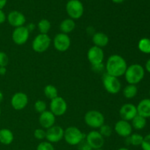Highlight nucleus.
Instances as JSON below:
<instances>
[{"label": "nucleus", "instance_id": "f257e3e1", "mask_svg": "<svg viewBox=\"0 0 150 150\" xmlns=\"http://www.w3.org/2000/svg\"><path fill=\"white\" fill-rule=\"evenodd\" d=\"M127 68V64L125 59L118 54L110 56L105 64L106 73L117 78L125 75Z\"/></svg>", "mask_w": 150, "mask_h": 150}, {"label": "nucleus", "instance_id": "f03ea898", "mask_svg": "<svg viewBox=\"0 0 150 150\" xmlns=\"http://www.w3.org/2000/svg\"><path fill=\"white\" fill-rule=\"evenodd\" d=\"M145 75L144 67L139 64H133L127 67L125 77L129 84H137L142 81Z\"/></svg>", "mask_w": 150, "mask_h": 150}, {"label": "nucleus", "instance_id": "7ed1b4c3", "mask_svg": "<svg viewBox=\"0 0 150 150\" xmlns=\"http://www.w3.org/2000/svg\"><path fill=\"white\" fill-rule=\"evenodd\" d=\"M86 136L84 133L80 129L74 126L68 127L64 130V139L68 144L71 146L79 145L82 141L84 140Z\"/></svg>", "mask_w": 150, "mask_h": 150}, {"label": "nucleus", "instance_id": "20e7f679", "mask_svg": "<svg viewBox=\"0 0 150 150\" xmlns=\"http://www.w3.org/2000/svg\"><path fill=\"white\" fill-rule=\"evenodd\" d=\"M84 122L89 127L92 128H100L105 122L103 114L97 110H90L84 116Z\"/></svg>", "mask_w": 150, "mask_h": 150}, {"label": "nucleus", "instance_id": "39448f33", "mask_svg": "<svg viewBox=\"0 0 150 150\" xmlns=\"http://www.w3.org/2000/svg\"><path fill=\"white\" fill-rule=\"evenodd\" d=\"M103 84L105 90L111 95L118 94L121 90L122 84L118 78L110 76L108 73H105L103 76Z\"/></svg>", "mask_w": 150, "mask_h": 150}, {"label": "nucleus", "instance_id": "423d86ee", "mask_svg": "<svg viewBox=\"0 0 150 150\" xmlns=\"http://www.w3.org/2000/svg\"><path fill=\"white\" fill-rule=\"evenodd\" d=\"M51 43V38L48 35L39 34L32 41V49L37 53H43L48 49Z\"/></svg>", "mask_w": 150, "mask_h": 150}, {"label": "nucleus", "instance_id": "0eeeda50", "mask_svg": "<svg viewBox=\"0 0 150 150\" xmlns=\"http://www.w3.org/2000/svg\"><path fill=\"white\" fill-rule=\"evenodd\" d=\"M83 5L79 0H70L66 4V11L73 20L79 19L83 14Z\"/></svg>", "mask_w": 150, "mask_h": 150}, {"label": "nucleus", "instance_id": "6e6552de", "mask_svg": "<svg viewBox=\"0 0 150 150\" xmlns=\"http://www.w3.org/2000/svg\"><path fill=\"white\" fill-rule=\"evenodd\" d=\"M67 109V105L65 100L63 98L57 96L51 100L50 103V111L55 117H60L64 115Z\"/></svg>", "mask_w": 150, "mask_h": 150}, {"label": "nucleus", "instance_id": "1a4fd4ad", "mask_svg": "<svg viewBox=\"0 0 150 150\" xmlns=\"http://www.w3.org/2000/svg\"><path fill=\"white\" fill-rule=\"evenodd\" d=\"M86 142L92 149H101L105 144L104 137L97 130H92L86 136Z\"/></svg>", "mask_w": 150, "mask_h": 150}, {"label": "nucleus", "instance_id": "9d476101", "mask_svg": "<svg viewBox=\"0 0 150 150\" xmlns=\"http://www.w3.org/2000/svg\"><path fill=\"white\" fill-rule=\"evenodd\" d=\"M71 44L70 37L64 33H59L54 39V46L56 50L60 52H64L69 49Z\"/></svg>", "mask_w": 150, "mask_h": 150}, {"label": "nucleus", "instance_id": "9b49d317", "mask_svg": "<svg viewBox=\"0 0 150 150\" xmlns=\"http://www.w3.org/2000/svg\"><path fill=\"white\" fill-rule=\"evenodd\" d=\"M64 130L61 126L54 125L46 130V137L48 142L50 143H57L64 139Z\"/></svg>", "mask_w": 150, "mask_h": 150}, {"label": "nucleus", "instance_id": "f8f14e48", "mask_svg": "<svg viewBox=\"0 0 150 150\" xmlns=\"http://www.w3.org/2000/svg\"><path fill=\"white\" fill-rule=\"evenodd\" d=\"M29 33L26 26H22L16 28L12 34V39L17 45H23L29 38Z\"/></svg>", "mask_w": 150, "mask_h": 150}, {"label": "nucleus", "instance_id": "ddd939ff", "mask_svg": "<svg viewBox=\"0 0 150 150\" xmlns=\"http://www.w3.org/2000/svg\"><path fill=\"white\" fill-rule=\"evenodd\" d=\"M87 58L92 65L102 64L104 60L103 50L95 45L91 47L87 52Z\"/></svg>", "mask_w": 150, "mask_h": 150}, {"label": "nucleus", "instance_id": "4468645a", "mask_svg": "<svg viewBox=\"0 0 150 150\" xmlns=\"http://www.w3.org/2000/svg\"><path fill=\"white\" fill-rule=\"evenodd\" d=\"M29 103V98L26 94L23 92H16L11 98V105L16 111L23 109Z\"/></svg>", "mask_w": 150, "mask_h": 150}, {"label": "nucleus", "instance_id": "2eb2a0df", "mask_svg": "<svg viewBox=\"0 0 150 150\" xmlns=\"http://www.w3.org/2000/svg\"><path fill=\"white\" fill-rule=\"evenodd\" d=\"M137 114V108L132 103H125L120 108V115L123 120L131 121Z\"/></svg>", "mask_w": 150, "mask_h": 150}, {"label": "nucleus", "instance_id": "dca6fc26", "mask_svg": "<svg viewBox=\"0 0 150 150\" xmlns=\"http://www.w3.org/2000/svg\"><path fill=\"white\" fill-rule=\"evenodd\" d=\"M116 133L121 137L127 138L132 134L133 127L129 122L125 120H119L114 126Z\"/></svg>", "mask_w": 150, "mask_h": 150}, {"label": "nucleus", "instance_id": "f3484780", "mask_svg": "<svg viewBox=\"0 0 150 150\" xmlns=\"http://www.w3.org/2000/svg\"><path fill=\"white\" fill-rule=\"evenodd\" d=\"M7 21L12 26L17 28L22 26L26 23V18L24 15L17 10L11 11L7 17Z\"/></svg>", "mask_w": 150, "mask_h": 150}, {"label": "nucleus", "instance_id": "a211bd4d", "mask_svg": "<svg viewBox=\"0 0 150 150\" xmlns=\"http://www.w3.org/2000/svg\"><path fill=\"white\" fill-rule=\"evenodd\" d=\"M56 117L50 111H45L40 114L39 117V123L42 128L48 129L54 125Z\"/></svg>", "mask_w": 150, "mask_h": 150}, {"label": "nucleus", "instance_id": "6ab92c4d", "mask_svg": "<svg viewBox=\"0 0 150 150\" xmlns=\"http://www.w3.org/2000/svg\"><path fill=\"white\" fill-rule=\"evenodd\" d=\"M92 42L95 46L103 48L108 44L109 38L108 35L103 32H95L92 35Z\"/></svg>", "mask_w": 150, "mask_h": 150}, {"label": "nucleus", "instance_id": "aec40b11", "mask_svg": "<svg viewBox=\"0 0 150 150\" xmlns=\"http://www.w3.org/2000/svg\"><path fill=\"white\" fill-rule=\"evenodd\" d=\"M138 114L144 118L150 117V99H144L137 105Z\"/></svg>", "mask_w": 150, "mask_h": 150}, {"label": "nucleus", "instance_id": "412c9836", "mask_svg": "<svg viewBox=\"0 0 150 150\" xmlns=\"http://www.w3.org/2000/svg\"><path fill=\"white\" fill-rule=\"evenodd\" d=\"M14 140L13 132L7 128L0 130V143L4 145H9Z\"/></svg>", "mask_w": 150, "mask_h": 150}, {"label": "nucleus", "instance_id": "4be33fe9", "mask_svg": "<svg viewBox=\"0 0 150 150\" xmlns=\"http://www.w3.org/2000/svg\"><path fill=\"white\" fill-rule=\"evenodd\" d=\"M76 28V23L74 20L71 18H66L61 22L59 25V29L62 33L67 35L73 32Z\"/></svg>", "mask_w": 150, "mask_h": 150}, {"label": "nucleus", "instance_id": "5701e85b", "mask_svg": "<svg viewBox=\"0 0 150 150\" xmlns=\"http://www.w3.org/2000/svg\"><path fill=\"white\" fill-rule=\"evenodd\" d=\"M131 121H132V124H131L132 127H133L134 129H136V130H142V129H144L146 125V118L139 115V114H137V115H136V117L131 120Z\"/></svg>", "mask_w": 150, "mask_h": 150}, {"label": "nucleus", "instance_id": "b1692460", "mask_svg": "<svg viewBox=\"0 0 150 150\" xmlns=\"http://www.w3.org/2000/svg\"><path fill=\"white\" fill-rule=\"evenodd\" d=\"M138 93V88L134 84H128L123 89V95L127 99L135 98Z\"/></svg>", "mask_w": 150, "mask_h": 150}, {"label": "nucleus", "instance_id": "393cba45", "mask_svg": "<svg viewBox=\"0 0 150 150\" xmlns=\"http://www.w3.org/2000/svg\"><path fill=\"white\" fill-rule=\"evenodd\" d=\"M126 143L127 144H131L135 146H141L143 142L144 137L142 135L139 134V133H132L130 136L126 138Z\"/></svg>", "mask_w": 150, "mask_h": 150}, {"label": "nucleus", "instance_id": "a878e982", "mask_svg": "<svg viewBox=\"0 0 150 150\" xmlns=\"http://www.w3.org/2000/svg\"><path fill=\"white\" fill-rule=\"evenodd\" d=\"M44 95L47 98L51 100L58 96V90L54 85L48 84L44 88Z\"/></svg>", "mask_w": 150, "mask_h": 150}, {"label": "nucleus", "instance_id": "bb28decb", "mask_svg": "<svg viewBox=\"0 0 150 150\" xmlns=\"http://www.w3.org/2000/svg\"><path fill=\"white\" fill-rule=\"evenodd\" d=\"M51 22L47 20V19H42L38 23V28L40 34L47 35L48 32L50 31V29H51Z\"/></svg>", "mask_w": 150, "mask_h": 150}, {"label": "nucleus", "instance_id": "cd10ccee", "mask_svg": "<svg viewBox=\"0 0 150 150\" xmlns=\"http://www.w3.org/2000/svg\"><path fill=\"white\" fill-rule=\"evenodd\" d=\"M138 47L144 54H150V39L146 38L141 39L138 44Z\"/></svg>", "mask_w": 150, "mask_h": 150}, {"label": "nucleus", "instance_id": "c85d7f7f", "mask_svg": "<svg viewBox=\"0 0 150 150\" xmlns=\"http://www.w3.org/2000/svg\"><path fill=\"white\" fill-rule=\"evenodd\" d=\"M34 107H35V109L37 112L39 113V114H42L44 111H46V103H45V101L39 100H37L36 102H35Z\"/></svg>", "mask_w": 150, "mask_h": 150}, {"label": "nucleus", "instance_id": "c756f323", "mask_svg": "<svg viewBox=\"0 0 150 150\" xmlns=\"http://www.w3.org/2000/svg\"><path fill=\"white\" fill-rule=\"evenodd\" d=\"M99 129V133H100L104 138L109 137V136H111V134H112V128H111L109 125H103Z\"/></svg>", "mask_w": 150, "mask_h": 150}, {"label": "nucleus", "instance_id": "7c9ffc66", "mask_svg": "<svg viewBox=\"0 0 150 150\" xmlns=\"http://www.w3.org/2000/svg\"><path fill=\"white\" fill-rule=\"evenodd\" d=\"M34 136L38 140H43L46 137V131L42 128H38L34 131Z\"/></svg>", "mask_w": 150, "mask_h": 150}, {"label": "nucleus", "instance_id": "2f4dec72", "mask_svg": "<svg viewBox=\"0 0 150 150\" xmlns=\"http://www.w3.org/2000/svg\"><path fill=\"white\" fill-rule=\"evenodd\" d=\"M37 150H54V147L50 142H42L38 145Z\"/></svg>", "mask_w": 150, "mask_h": 150}, {"label": "nucleus", "instance_id": "473e14b6", "mask_svg": "<svg viewBox=\"0 0 150 150\" xmlns=\"http://www.w3.org/2000/svg\"><path fill=\"white\" fill-rule=\"evenodd\" d=\"M8 56L3 51H0V67H6L8 64Z\"/></svg>", "mask_w": 150, "mask_h": 150}, {"label": "nucleus", "instance_id": "72a5a7b5", "mask_svg": "<svg viewBox=\"0 0 150 150\" xmlns=\"http://www.w3.org/2000/svg\"><path fill=\"white\" fill-rule=\"evenodd\" d=\"M141 146L143 150H150V133L144 137L143 142Z\"/></svg>", "mask_w": 150, "mask_h": 150}, {"label": "nucleus", "instance_id": "f704fd0d", "mask_svg": "<svg viewBox=\"0 0 150 150\" xmlns=\"http://www.w3.org/2000/svg\"><path fill=\"white\" fill-rule=\"evenodd\" d=\"M79 150H92V148L89 146V145L88 144L87 142H86V140H83L79 144Z\"/></svg>", "mask_w": 150, "mask_h": 150}, {"label": "nucleus", "instance_id": "c9c22d12", "mask_svg": "<svg viewBox=\"0 0 150 150\" xmlns=\"http://www.w3.org/2000/svg\"><path fill=\"white\" fill-rule=\"evenodd\" d=\"M92 69L93 71L96 72V73H100L104 70V65L103 64H96V65H92Z\"/></svg>", "mask_w": 150, "mask_h": 150}, {"label": "nucleus", "instance_id": "e433bc0d", "mask_svg": "<svg viewBox=\"0 0 150 150\" xmlns=\"http://www.w3.org/2000/svg\"><path fill=\"white\" fill-rule=\"evenodd\" d=\"M7 19V16H6L5 13H4L2 10H0V24H2L4 23Z\"/></svg>", "mask_w": 150, "mask_h": 150}, {"label": "nucleus", "instance_id": "4c0bfd02", "mask_svg": "<svg viewBox=\"0 0 150 150\" xmlns=\"http://www.w3.org/2000/svg\"><path fill=\"white\" fill-rule=\"evenodd\" d=\"M26 28L28 29V30H29V32H32L33 30H35V25L34 24V23H30L29 24H28V26H26Z\"/></svg>", "mask_w": 150, "mask_h": 150}, {"label": "nucleus", "instance_id": "58836bf2", "mask_svg": "<svg viewBox=\"0 0 150 150\" xmlns=\"http://www.w3.org/2000/svg\"><path fill=\"white\" fill-rule=\"evenodd\" d=\"M7 73L6 67H0V76H4Z\"/></svg>", "mask_w": 150, "mask_h": 150}, {"label": "nucleus", "instance_id": "ea45409f", "mask_svg": "<svg viewBox=\"0 0 150 150\" xmlns=\"http://www.w3.org/2000/svg\"><path fill=\"white\" fill-rule=\"evenodd\" d=\"M7 1V0H0V10H2L5 7Z\"/></svg>", "mask_w": 150, "mask_h": 150}, {"label": "nucleus", "instance_id": "a19ab883", "mask_svg": "<svg viewBox=\"0 0 150 150\" xmlns=\"http://www.w3.org/2000/svg\"><path fill=\"white\" fill-rule=\"evenodd\" d=\"M145 67H146V70H147V71L150 73V59H148V61L146 62V65H145Z\"/></svg>", "mask_w": 150, "mask_h": 150}, {"label": "nucleus", "instance_id": "79ce46f5", "mask_svg": "<svg viewBox=\"0 0 150 150\" xmlns=\"http://www.w3.org/2000/svg\"><path fill=\"white\" fill-rule=\"evenodd\" d=\"M111 1H112L113 2L116 3V4H120V3L123 2L125 0H111Z\"/></svg>", "mask_w": 150, "mask_h": 150}, {"label": "nucleus", "instance_id": "37998d69", "mask_svg": "<svg viewBox=\"0 0 150 150\" xmlns=\"http://www.w3.org/2000/svg\"><path fill=\"white\" fill-rule=\"evenodd\" d=\"M3 98H4V95H3V93L1 91H0V103H1V101L3 100Z\"/></svg>", "mask_w": 150, "mask_h": 150}, {"label": "nucleus", "instance_id": "c03bdc74", "mask_svg": "<svg viewBox=\"0 0 150 150\" xmlns=\"http://www.w3.org/2000/svg\"><path fill=\"white\" fill-rule=\"evenodd\" d=\"M117 150H130V149H127V148L122 147V148H120V149H118Z\"/></svg>", "mask_w": 150, "mask_h": 150}, {"label": "nucleus", "instance_id": "a18cd8bd", "mask_svg": "<svg viewBox=\"0 0 150 150\" xmlns=\"http://www.w3.org/2000/svg\"><path fill=\"white\" fill-rule=\"evenodd\" d=\"M93 150H103V149H93Z\"/></svg>", "mask_w": 150, "mask_h": 150}, {"label": "nucleus", "instance_id": "49530a36", "mask_svg": "<svg viewBox=\"0 0 150 150\" xmlns=\"http://www.w3.org/2000/svg\"><path fill=\"white\" fill-rule=\"evenodd\" d=\"M0 116H1V108H0Z\"/></svg>", "mask_w": 150, "mask_h": 150}, {"label": "nucleus", "instance_id": "de8ad7c7", "mask_svg": "<svg viewBox=\"0 0 150 150\" xmlns=\"http://www.w3.org/2000/svg\"><path fill=\"white\" fill-rule=\"evenodd\" d=\"M149 93H150V92H149Z\"/></svg>", "mask_w": 150, "mask_h": 150}]
</instances>
